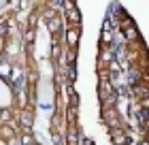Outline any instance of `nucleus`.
Segmentation results:
<instances>
[{"mask_svg":"<svg viewBox=\"0 0 149 145\" xmlns=\"http://www.w3.org/2000/svg\"><path fill=\"white\" fill-rule=\"evenodd\" d=\"M64 11H66V17L72 26H79L81 24V11L77 9V4L70 2V0H64Z\"/></svg>","mask_w":149,"mask_h":145,"instance_id":"nucleus-1","label":"nucleus"},{"mask_svg":"<svg viewBox=\"0 0 149 145\" xmlns=\"http://www.w3.org/2000/svg\"><path fill=\"white\" fill-rule=\"evenodd\" d=\"M19 128L22 130H32V124H34V111H32V109H22V111H19Z\"/></svg>","mask_w":149,"mask_h":145,"instance_id":"nucleus-2","label":"nucleus"},{"mask_svg":"<svg viewBox=\"0 0 149 145\" xmlns=\"http://www.w3.org/2000/svg\"><path fill=\"white\" fill-rule=\"evenodd\" d=\"M79 36H81V26H70V28H66V41H68V49H77Z\"/></svg>","mask_w":149,"mask_h":145,"instance_id":"nucleus-3","label":"nucleus"},{"mask_svg":"<svg viewBox=\"0 0 149 145\" xmlns=\"http://www.w3.org/2000/svg\"><path fill=\"white\" fill-rule=\"evenodd\" d=\"M111 139H113L115 145H126L128 141H130V137L126 134L124 128H113V130H111Z\"/></svg>","mask_w":149,"mask_h":145,"instance_id":"nucleus-4","label":"nucleus"},{"mask_svg":"<svg viewBox=\"0 0 149 145\" xmlns=\"http://www.w3.org/2000/svg\"><path fill=\"white\" fill-rule=\"evenodd\" d=\"M60 28H62V22H60V17H51L49 22H47V30H49L53 34V39H58V34H60Z\"/></svg>","mask_w":149,"mask_h":145,"instance_id":"nucleus-5","label":"nucleus"},{"mask_svg":"<svg viewBox=\"0 0 149 145\" xmlns=\"http://www.w3.org/2000/svg\"><path fill=\"white\" fill-rule=\"evenodd\" d=\"M66 96H68V107H79V94L70 83H66Z\"/></svg>","mask_w":149,"mask_h":145,"instance_id":"nucleus-6","label":"nucleus"},{"mask_svg":"<svg viewBox=\"0 0 149 145\" xmlns=\"http://www.w3.org/2000/svg\"><path fill=\"white\" fill-rule=\"evenodd\" d=\"M66 145H79V134H77V126L70 124L66 130Z\"/></svg>","mask_w":149,"mask_h":145,"instance_id":"nucleus-7","label":"nucleus"},{"mask_svg":"<svg viewBox=\"0 0 149 145\" xmlns=\"http://www.w3.org/2000/svg\"><path fill=\"white\" fill-rule=\"evenodd\" d=\"M0 137L6 139V141H11V139H15V137H17V132L9 126V124H2V126H0Z\"/></svg>","mask_w":149,"mask_h":145,"instance_id":"nucleus-8","label":"nucleus"},{"mask_svg":"<svg viewBox=\"0 0 149 145\" xmlns=\"http://www.w3.org/2000/svg\"><path fill=\"white\" fill-rule=\"evenodd\" d=\"M19 143H22V145H32V143H34V137H32L30 130H22V134H19Z\"/></svg>","mask_w":149,"mask_h":145,"instance_id":"nucleus-9","label":"nucleus"},{"mask_svg":"<svg viewBox=\"0 0 149 145\" xmlns=\"http://www.w3.org/2000/svg\"><path fill=\"white\" fill-rule=\"evenodd\" d=\"M13 120V109H2V111H0V126H2V124H9Z\"/></svg>","mask_w":149,"mask_h":145,"instance_id":"nucleus-10","label":"nucleus"},{"mask_svg":"<svg viewBox=\"0 0 149 145\" xmlns=\"http://www.w3.org/2000/svg\"><path fill=\"white\" fill-rule=\"evenodd\" d=\"M66 120H68V126L77 122V107H66Z\"/></svg>","mask_w":149,"mask_h":145,"instance_id":"nucleus-11","label":"nucleus"},{"mask_svg":"<svg viewBox=\"0 0 149 145\" xmlns=\"http://www.w3.org/2000/svg\"><path fill=\"white\" fill-rule=\"evenodd\" d=\"M60 56H62V45H60L58 41H53V45H51V58L53 60H60Z\"/></svg>","mask_w":149,"mask_h":145,"instance_id":"nucleus-12","label":"nucleus"},{"mask_svg":"<svg viewBox=\"0 0 149 145\" xmlns=\"http://www.w3.org/2000/svg\"><path fill=\"white\" fill-rule=\"evenodd\" d=\"M24 41H26V45H30L32 41H34V28L28 26V30H26V34H24Z\"/></svg>","mask_w":149,"mask_h":145,"instance_id":"nucleus-13","label":"nucleus"},{"mask_svg":"<svg viewBox=\"0 0 149 145\" xmlns=\"http://www.w3.org/2000/svg\"><path fill=\"white\" fill-rule=\"evenodd\" d=\"M0 145H9V141H6V139H2V137H0Z\"/></svg>","mask_w":149,"mask_h":145,"instance_id":"nucleus-14","label":"nucleus"},{"mask_svg":"<svg viewBox=\"0 0 149 145\" xmlns=\"http://www.w3.org/2000/svg\"><path fill=\"white\" fill-rule=\"evenodd\" d=\"M141 145H147V143H145V141H143V143H141Z\"/></svg>","mask_w":149,"mask_h":145,"instance_id":"nucleus-15","label":"nucleus"},{"mask_svg":"<svg viewBox=\"0 0 149 145\" xmlns=\"http://www.w3.org/2000/svg\"><path fill=\"white\" fill-rule=\"evenodd\" d=\"M32 145H40V143H32Z\"/></svg>","mask_w":149,"mask_h":145,"instance_id":"nucleus-16","label":"nucleus"},{"mask_svg":"<svg viewBox=\"0 0 149 145\" xmlns=\"http://www.w3.org/2000/svg\"><path fill=\"white\" fill-rule=\"evenodd\" d=\"M70 2H74V0H70Z\"/></svg>","mask_w":149,"mask_h":145,"instance_id":"nucleus-17","label":"nucleus"}]
</instances>
